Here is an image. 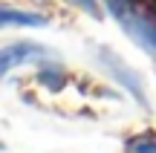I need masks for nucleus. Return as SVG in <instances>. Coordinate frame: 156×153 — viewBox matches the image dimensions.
<instances>
[{"label":"nucleus","mask_w":156,"mask_h":153,"mask_svg":"<svg viewBox=\"0 0 156 153\" xmlns=\"http://www.w3.org/2000/svg\"><path fill=\"white\" fill-rule=\"evenodd\" d=\"M104 3H107V12L130 35V40H136L151 55H156V17L151 12H145L136 0H104Z\"/></svg>","instance_id":"1"},{"label":"nucleus","mask_w":156,"mask_h":153,"mask_svg":"<svg viewBox=\"0 0 156 153\" xmlns=\"http://www.w3.org/2000/svg\"><path fill=\"white\" fill-rule=\"evenodd\" d=\"M95 55H98V64H101V67H104L107 72H110L113 78H116L119 84H122L124 90H127L130 96L139 101L142 110H151V101H147V96H145V87H142L139 72H133V69H130L127 64L116 55V52H110L107 46H95Z\"/></svg>","instance_id":"2"},{"label":"nucleus","mask_w":156,"mask_h":153,"mask_svg":"<svg viewBox=\"0 0 156 153\" xmlns=\"http://www.w3.org/2000/svg\"><path fill=\"white\" fill-rule=\"evenodd\" d=\"M29 61H52L49 58V52L44 49V46H38V43H12V46H6L3 52H0V69L3 72H9L15 64H29Z\"/></svg>","instance_id":"3"},{"label":"nucleus","mask_w":156,"mask_h":153,"mask_svg":"<svg viewBox=\"0 0 156 153\" xmlns=\"http://www.w3.org/2000/svg\"><path fill=\"white\" fill-rule=\"evenodd\" d=\"M0 23H3V26H46V17L32 15V12L3 9V12H0Z\"/></svg>","instance_id":"4"},{"label":"nucleus","mask_w":156,"mask_h":153,"mask_svg":"<svg viewBox=\"0 0 156 153\" xmlns=\"http://www.w3.org/2000/svg\"><path fill=\"white\" fill-rule=\"evenodd\" d=\"M64 81H67L64 69L58 67L55 61H46V64H44V69H41V84H46L49 90H61Z\"/></svg>","instance_id":"5"},{"label":"nucleus","mask_w":156,"mask_h":153,"mask_svg":"<svg viewBox=\"0 0 156 153\" xmlns=\"http://www.w3.org/2000/svg\"><path fill=\"white\" fill-rule=\"evenodd\" d=\"M69 6H75V9H81L84 15L90 17H101V9H98V0H67Z\"/></svg>","instance_id":"6"},{"label":"nucleus","mask_w":156,"mask_h":153,"mask_svg":"<svg viewBox=\"0 0 156 153\" xmlns=\"http://www.w3.org/2000/svg\"><path fill=\"white\" fill-rule=\"evenodd\" d=\"M133 153H156V139H139V142L130 144Z\"/></svg>","instance_id":"7"}]
</instances>
